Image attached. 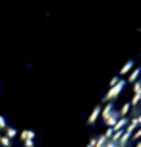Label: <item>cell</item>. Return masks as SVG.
Masks as SVG:
<instances>
[{
	"instance_id": "obj_2",
	"label": "cell",
	"mask_w": 141,
	"mask_h": 147,
	"mask_svg": "<svg viewBox=\"0 0 141 147\" xmlns=\"http://www.w3.org/2000/svg\"><path fill=\"white\" fill-rule=\"evenodd\" d=\"M0 147H35L33 136L8 112L0 91Z\"/></svg>"
},
{
	"instance_id": "obj_1",
	"label": "cell",
	"mask_w": 141,
	"mask_h": 147,
	"mask_svg": "<svg viewBox=\"0 0 141 147\" xmlns=\"http://www.w3.org/2000/svg\"><path fill=\"white\" fill-rule=\"evenodd\" d=\"M87 147H141V51L118 72L97 105Z\"/></svg>"
}]
</instances>
